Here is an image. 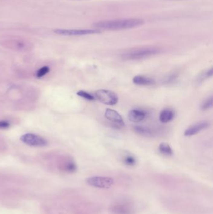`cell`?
I'll return each mask as SVG.
<instances>
[{
	"mask_svg": "<svg viewBox=\"0 0 213 214\" xmlns=\"http://www.w3.org/2000/svg\"><path fill=\"white\" fill-rule=\"evenodd\" d=\"M144 21L142 19L131 18V19H124L118 20L101 21L93 24L94 27L98 30H121L126 29L134 28L142 26Z\"/></svg>",
	"mask_w": 213,
	"mask_h": 214,
	"instance_id": "cell-1",
	"label": "cell"
},
{
	"mask_svg": "<svg viewBox=\"0 0 213 214\" xmlns=\"http://www.w3.org/2000/svg\"><path fill=\"white\" fill-rule=\"evenodd\" d=\"M31 193L21 187H9L0 188V202L6 205L17 203L31 197Z\"/></svg>",
	"mask_w": 213,
	"mask_h": 214,
	"instance_id": "cell-2",
	"label": "cell"
},
{
	"mask_svg": "<svg viewBox=\"0 0 213 214\" xmlns=\"http://www.w3.org/2000/svg\"><path fill=\"white\" fill-rule=\"evenodd\" d=\"M160 53V50L155 47H143L134 48L125 51L121 58L125 60H139L149 58Z\"/></svg>",
	"mask_w": 213,
	"mask_h": 214,
	"instance_id": "cell-3",
	"label": "cell"
},
{
	"mask_svg": "<svg viewBox=\"0 0 213 214\" xmlns=\"http://www.w3.org/2000/svg\"><path fill=\"white\" fill-rule=\"evenodd\" d=\"M0 44L5 48L15 51H26L32 48V44L27 41L19 37H11L0 41Z\"/></svg>",
	"mask_w": 213,
	"mask_h": 214,
	"instance_id": "cell-4",
	"label": "cell"
},
{
	"mask_svg": "<svg viewBox=\"0 0 213 214\" xmlns=\"http://www.w3.org/2000/svg\"><path fill=\"white\" fill-rule=\"evenodd\" d=\"M95 97L98 101L107 105H115L118 102V97L115 92L100 89L95 93Z\"/></svg>",
	"mask_w": 213,
	"mask_h": 214,
	"instance_id": "cell-5",
	"label": "cell"
},
{
	"mask_svg": "<svg viewBox=\"0 0 213 214\" xmlns=\"http://www.w3.org/2000/svg\"><path fill=\"white\" fill-rule=\"evenodd\" d=\"M87 184L98 189H108L112 187L115 183L113 179L108 176H91L86 180Z\"/></svg>",
	"mask_w": 213,
	"mask_h": 214,
	"instance_id": "cell-6",
	"label": "cell"
},
{
	"mask_svg": "<svg viewBox=\"0 0 213 214\" xmlns=\"http://www.w3.org/2000/svg\"><path fill=\"white\" fill-rule=\"evenodd\" d=\"M20 140L26 145L34 147H43L48 145V142L42 137L33 133H26L20 137Z\"/></svg>",
	"mask_w": 213,
	"mask_h": 214,
	"instance_id": "cell-7",
	"label": "cell"
},
{
	"mask_svg": "<svg viewBox=\"0 0 213 214\" xmlns=\"http://www.w3.org/2000/svg\"><path fill=\"white\" fill-rule=\"evenodd\" d=\"M54 32L61 36H73L98 34L101 33V30L98 29H55Z\"/></svg>",
	"mask_w": 213,
	"mask_h": 214,
	"instance_id": "cell-8",
	"label": "cell"
},
{
	"mask_svg": "<svg viewBox=\"0 0 213 214\" xmlns=\"http://www.w3.org/2000/svg\"><path fill=\"white\" fill-rule=\"evenodd\" d=\"M57 169L60 172L68 173L75 172L77 170V166L71 158L61 157L56 162Z\"/></svg>",
	"mask_w": 213,
	"mask_h": 214,
	"instance_id": "cell-9",
	"label": "cell"
},
{
	"mask_svg": "<svg viewBox=\"0 0 213 214\" xmlns=\"http://www.w3.org/2000/svg\"><path fill=\"white\" fill-rule=\"evenodd\" d=\"M27 184V180L21 178L0 176V188L13 187V185L23 186Z\"/></svg>",
	"mask_w": 213,
	"mask_h": 214,
	"instance_id": "cell-10",
	"label": "cell"
},
{
	"mask_svg": "<svg viewBox=\"0 0 213 214\" xmlns=\"http://www.w3.org/2000/svg\"><path fill=\"white\" fill-rule=\"evenodd\" d=\"M209 126L210 123L208 121H201V122H197L188 127L184 132V136L191 137L194 135H196L205 129L208 128Z\"/></svg>",
	"mask_w": 213,
	"mask_h": 214,
	"instance_id": "cell-11",
	"label": "cell"
},
{
	"mask_svg": "<svg viewBox=\"0 0 213 214\" xmlns=\"http://www.w3.org/2000/svg\"><path fill=\"white\" fill-rule=\"evenodd\" d=\"M105 116L106 118L108 120L109 122L114 123L118 127H124L125 125L124 121L122 116L120 115L117 111L113 109H106Z\"/></svg>",
	"mask_w": 213,
	"mask_h": 214,
	"instance_id": "cell-12",
	"label": "cell"
},
{
	"mask_svg": "<svg viewBox=\"0 0 213 214\" xmlns=\"http://www.w3.org/2000/svg\"><path fill=\"white\" fill-rule=\"evenodd\" d=\"M147 116V111L141 108H133L129 111L128 118L131 122L138 123L144 120Z\"/></svg>",
	"mask_w": 213,
	"mask_h": 214,
	"instance_id": "cell-13",
	"label": "cell"
},
{
	"mask_svg": "<svg viewBox=\"0 0 213 214\" xmlns=\"http://www.w3.org/2000/svg\"><path fill=\"white\" fill-rule=\"evenodd\" d=\"M175 111L169 108L163 109L160 114V120L163 123H169L174 118Z\"/></svg>",
	"mask_w": 213,
	"mask_h": 214,
	"instance_id": "cell-14",
	"label": "cell"
},
{
	"mask_svg": "<svg viewBox=\"0 0 213 214\" xmlns=\"http://www.w3.org/2000/svg\"><path fill=\"white\" fill-rule=\"evenodd\" d=\"M133 81L135 85L139 86H151L155 83V81L153 78L143 75L135 76L133 79Z\"/></svg>",
	"mask_w": 213,
	"mask_h": 214,
	"instance_id": "cell-15",
	"label": "cell"
},
{
	"mask_svg": "<svg viewBox=\"0 0 213 214\" xmlns=\"http://www.w3.org/2000/svg\"><path fill=\"white\" fill-rule=\"evenodd\" d=\"M112 210L116 214H133V209L131 206L124 203L114 205Z\"/></svg>",
	"mask_w": 213,
	"mask_h": 214,
	"instance_id": "cell-16",
	"label": "cell"
},
{
	"mask_svg": "<svg viewBox=\"0 0 213 214\" xmlns=\"http://www.w3.org/2000/svg\"><path fill=\"white\" fill-rule=\"evenodd\" d=\"M134 130L140 135L146 137H151L154 135V133L151 128L145 126H135Z\"/></svg>",
	"mask_w": 213,
	"mask_h": 214,
	"instance_id": "cell-17",
	"label": "cell"
},
{
	"mask_svg": "<svg viewBox=\"0 0 213 214\" xmlns=\"http://www.w3.org/2000/svg\"><path fill=\"white\" fill-rule=\"evenodd\" d=\"M158 150L162 155L167 156H170L173 155V151L171 146L165 142H163L160 144L158 147Z\"/></svg>",
	"mask_w": 213,
	"mask_h": 214,
	"instance_id": "cell-18",
	"label": "cell"
},
{
	"mask_svg": "<svg viewBox=\"0 0 213 214\" xmlns=\"http://www.w3.org/2000/svg\"><path fill=\"white\" fill-rule=\"evenodd\" d=\"M123 162L128 166H134L137 163L136 158L130 153H127L123 156Z\"/></svg>",
	"mask_w": 213,
	"mask_h": 214,
	"instance_id": "cell-19",
	"label": "cell"
},
{
	"mask_svg": "<svg viewBox=\"0 0 213 214\" xmlns=\"http://www.w3.org/2000/svg\"><path fill=\"white\" fill-rule=\"evenodd\" d=\"M213 74V69L212 68H209V70H208L206 71H204L202 73L200 74V75L197 78V80H196V83H202V81H205V80L211 77L212 76Z\"/></svg>",
	"mask_w": 213,
	"mask_h": 214,
	"instance_id": "cell-20",
	"label": "cell"
},
{
	"mask_svg": "<svg viewBox=\"0 0 213 214\" xmlns=\"http://www.w3.org/2000/svg\"><path fill=\"white\" fill-rule=\"evenodd\" d=\"M212 105H213V98L212 97H210L202 102L200 105V108L202 111H206L211 108L212 107Z\"/></svg>",
	"mask_w": 213,
	"mask_h": 214,
	"instance_id": "cell-21",
	"label": "cell"
},
{
	"mask_svg": "<svg viewBox=\"0 0 213 214\" xmlns=\"http://www.w3.org/2000/svg\"><path fill=\"white\" fill-rule=\"evenodd\" d=\"M77 95H78L79 97H80L82 98L89 100V101H93L96 99L94 95H92V94H89V93H88L86 91H84V90H80V91H78Z\"/></svg>",
	"mask_w": 213,
	"mask_h": 214,
	"instance_id": "cell-22",
	"label": "cell"
},
{
	"mask_svg": "<svg viewBox=\"0 0 213 214\" xmlns=\"http://www.w3.org/2000/svg\"><path fill=\"white\" fill-rule=\"evenodd\" d=\"M50 69L48 67L44 66L37 71L36 76L37 78H42L44 76H45L46 74H48L50 72Z\"/></svg>",
	"mask_w": 213,
	"mask_h": 214,
	"instance_id": "cell-23",
	"label": "cell"
},
{
	"mask_svg": "<svg viewBox=\"0 0 213 214\" xmlns=\"http://www.w3.org/2000/svg\"><path fill=\"white\" fill-rule=\"evenodd\" d=\"M177 78V75H175V74H172V75H169L168 77H166L164 80V83H169L173 82L175 79Z\"/></svg>",
	"mask_w": 213,
	"mask_h": 214,
	"instance_id": "cell-24",
	"label": "cell"
},
{
	"mask_svg": "<svg viewBox=\"0 0 213 214\" xmlns=\"http://www.w3.org/2000/svg\"><path fill=\"white\" fill-rule=\"evenodd\" d=\"M10 127V124L7 121H0V128L6 129Z\"/></svg>",
	"mask_w": 213,
	"mask_h": 214,
	"instance_id": "cell-25",
	"label": "cell"
}]
</instances>
